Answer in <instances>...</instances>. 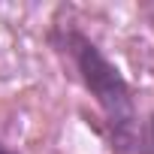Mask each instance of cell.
<instances>
[{"instance_id":"obj_3","label":"cell","mask_w":154,"mask_h":154,"mask_svg":"<svg viewBox=\"0 0 154 154\" xmlns=\"http://www.w3.org/2000/svg\"><path fill=\"white\" fill-rule=\"evenodd\" d=\"M0 154H12V151H6V148H3V145H0Z\"/></svg>"},{"instance_id":"obj_2","label":"cell","mask_w":154,"mask_h":154,"mask_svg":"<svg viewBox=\"0 0 154 154\" xmlns=\"http://www.w3.org/2000/svg\"><path fill=\"white\" fill-rule=\"evenodd\" d=\"M130 154H154V115H148V118L139 121Z\"/></svg>"},{"instance_id":"obj_1","label":"cell","mask_w":154,"mask_h":154,"mask_svg":"<svg viewBox=\"0 0 154 154\" xmlns=\"http://www.w3.org/2000/svg\"><path fill=\"white\" fill-rule=\"evenodd\" d=\"M60 48L69 51L82 85L97 100V106L106 118L112 154H130L133 139H136V127H139V115H136L133 91H130L127 79L121 75V69L79 30H63Z\"/></svg>"}]
</instances>
